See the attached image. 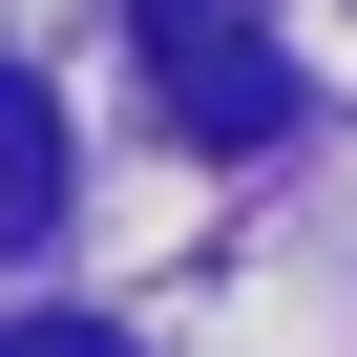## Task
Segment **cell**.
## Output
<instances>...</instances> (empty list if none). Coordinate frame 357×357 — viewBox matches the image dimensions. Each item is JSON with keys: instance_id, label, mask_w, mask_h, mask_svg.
Masks as SVG:
<instances>
[{"instance_id": "3", "label": "cell", "mask_w": 357, "mask_h": 357, "mask_svg": "<svg viewBox=\"0 0 357 357\" xmlns=\"http://www.w3.org/2000/svg\"><path fill=\"white\" fill-rule=\"evenodd\" d=\"M0 357H126V336H84V315H0Z\"/></svg>"}, {"instance_id": "1", "label": "cell", "mask_w": 357, "mask_h": 357, "mask_svg": "<svg viewBox=\"0 0 357 357\" xmlns=\"http://www.w3.org/2000/svg\"><path fill=\"white\" fill-rule=\"evenodd\" d=\"M147 63H168V126L190 147H273L294 126V63H273L252 0H147Z\"/></svg>"}, {"instance_id": "2", "label": "cell", "mask_w": 357, "mask_h": 357, "mask_svg": "<svg viewBox=\"0 0 357 357\" xmlns=\"http://www.w3.org/2000/svg\"><path fill=\"white\" fill-rule=\"evenodd\" d=\"M43 211H63V105L0 84V252H43Z\"/></svg>"}]
</instances>
